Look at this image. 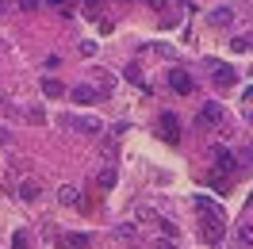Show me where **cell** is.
Returning <instances> with one entry per match:
<instances>
[{
	"label": "cell",
	"mask_w": 253,
	"mask_h": 249,
	"mask_svg": "<svg viewBox=\"0 0 253 249\" xmlns=\"http://www.w3.org/2000/svg\"><path fill=\"white\" fill-rule=\"evenodd\" d=\"M65 126H69V130H77V134H84V138H96V134H100V119H96V115H65L62 119Z\"/></svg>",
	"instance_id": "obj_1"
},
{
	"label": "cell",
	"mask_w": 253,
	"mask_h": 249,
	"mask_svg": "<svg viewBox=\"0 0 253 249\" xmlns=\"http://www.w3.org/2000/svg\"><path fill=\"white\" fill-rule=\"evenodd\" d=\"M222 119H226V111H222L219 104H204L200 115H196V126H200V130H211V126H219Z\"/></svg>",
	"instance_id": "obj_2"
},
{
	"label": "cell",
	"mask_w": 253,
	"mask_h": 249,
	"mask_svg": "<svg viewBox=\"0 0 253 249\" xmlns=\"http://www.w3.org/2000/svg\"><path fill=\"white\" fill-rule=\"evenodd\" d=\"M111 238H115V242H123V246H138V242H142L134 222H119V226H111Z\"/></svg>",
	"instance_id": "obj_3"
},
{
	"label": "cell",
	"mask_w": 253,
	"mask_h": 249,
	"mask_svg": "<svg viewBox=\"0 0 253 249\" xmlns=\"http://www.w3.org/2000/svg\"><path fill=\"white\" fill-rule=\"evenodd\" d=\"M200 238H204L207 246H219V242H222V218H204Z\"/></svg>",
	"instance_id": "obj_4"
},
{
	"label": "cell",
	"mask_w": 253,
	"mask_h": 249,
	"mask_svg": "<svg viewBox=\"0 0 253 249\" xmlns=\"http://www.w3.org/2000/svg\"><path fill=\"white\" fill-rule=\"evenodd\" d=\"M158 123H161V138H165V142H176V138H180V123H176L173 111H165Z\"/></svg>",
	"instance_id": "obj_5"
},
{
	"label": "cell",
	"mask_w": 253,
	"mask_h": 249,
	"mask_svg": "<svg viewBox=\"0 0 253 249\" xmlns=\"http://www.w3.org/2000/svg\"><path fill=\"white\" fill-rule=\"evenodd\" d=\"M69 100H77V104H96V100H100V88H92V84H73V88H69Z\"/></svg>",
	"instance_id": "obj_6"
},
{
	"label": "cell",
	"mask_w": 253,
	"mask_h": 249,
	"mask_svg": "<svg viewBox=\"0 0 253 249\" xmlns=\"http://www.w3.org/2000/svg\"><path fill=\"white\" fill-rule=\"evenodd\" d=\"M207 23H211V27H226V23H234V4H222V8H211Z\"/></svg>",
	"instance_id": "obj_7"
},
{
	"label": "cell",
	"mask_w": 253,
	"mask_h": 249,
	"mask_svg": "<svg viewBox=\"0 0 253 249\" xmlns=\"http://www.w3.org/2000/svg\"><path fill=\"white\" fill-rule=\"evenodd\" d=\"M169 88H173V92H180V96H188V92H192V77L184 73V69H173V73H169Z\"/></svg>",
	"instance_id": "obj_8"
},
{
	"label": "cell",
	"mask_w": 253,
	"mask_h": 249,
	"mask_svg": "<svg viewBox=\"0 0 253 249\" xmlns=\"http://www.w3.org/2000/svg\"><path fill=\"white\" fill-rule=\"evenodd\" d=\"M16 192H19V200H39V196H42V184H39L35 176H23Z\"/></svg>",
	"instance_id": "obj_9"
},
{
	"label": "cell",
	"mask_w": 253,
	"mask_h": 249,
	"mask_svg": "<svg viewBox=\"0 0 253 249\" xmlns=\"http://www.w3.org/2000/svg\"><path fill=\"white\" fill-rule=\"evenodd\" d=\"M211 65H215V73H211V77H215V84H219V88H230V84L238 81V73L230 69V65H219V62H211Z\"/></svg>",
	"instance_id": "obj_10"
},
{
	"label": "cell",
	"mask_w": 253,
	"mask_h": 249,
	"mask_svg": "<svg viewBox=\"0 0 253 249\" xmlns=\"http://www.w3.org/2000/svg\"><path fill=\"white\" fill-rule=\"evenodd\" d=\"M196 207H200L207 218H222V207H219L215 200H207V196H200V200H196Z\"/></svg>",
	"instance_id": "obj_11"
},
{
	"label": "cell",
	"mask_w": 253,
	"mask_h": 249,
	"mask_svg": "<svg viewBox=\"0 0 253 249\" xmlns=\"http://www.w3.org/2000/svg\"><path fill=\"white\" fill-rule=\"evenodd\" d=\"M58 200H62L65 207H77V200H81V196H77V184H62V188H58Z\"/></svg>",
	"instance_id": "obj_12"
},
{
	"label": "cell",
	"mask_w": 253,
	"mask_h": 249,
	"mask_svg": "<svg viewBox=\"0 0 253 249\" xmlns=\"http://www.w3.org/2000/svg\"><path fill=\"white\" fill-rule=\"evenodd\" d=\"M62 246L65 249H88V234H65Z\"/></svg>",
	"instance_id": "obj_13"
},
{
	"label": "cell",
	"mask_w": 253,
	"mask_h": 249,
	"mask_svg": "<svg viewBox=\"0 0 253 249\" xmlns=\"http://www.w3.org/2000/svg\"><path fill=\"white\" fill-rule=\"evenodd\" d=\"M96 184H100V188H115V169H111V165H104V169L96 172Z\"/></svg>",
	"instance_id": "obj_14"
},
{
	"label": "cell",
	"mask_w": 253,
	"mask_h": 249,
	"mask_svg": "<svg viewBox=\"0 0 253 249\" xmlns=\"http://www.w3.org/2000/svg\"><path fill=\"white\" fill-rule=\"evenodd\" d=\"M65 88H62V81H54V77H46L42 81V96H50V100H54V96H62Z\"/></svg>",
	"instance_id": "obj_15"
},
{
	"label": "cell",
	"mask_w": 253,
	"mask_h": 249,
	"mask_svg": "<svg viewBox=\"0 0 253 249\" xmlns=\"http://www.w3.org/2000/svg\"><path fill=\"white\" fill-rule=\"evenodd\" d=\"M238 242L246 249H253V222H242V226H238Z\"/></svg>",
	"instance_id": "obj_16"
},
{
	"label": "cell",
	"mask_w": 253,
	"mask_h": 249,
	"mask_svg": "<svg viewBox=\"0 0 253 249\" xmlns=\"http://www.w3.org/2000/svg\"><path fill=\"white\" fill-rule=\"evenodd\" d=\"M126 81H130V84H138L142 92H150V84H146V81H142V73H138L134 65H126Z\"/></svg>",
	"instance_id": "obj_17"
},
{
	"label": "cell",
	"mask_w": 253,
	"mask_h": 249,
	"mask_svg": "<svg viewBox=\"0 0 253 249\" xmlns=\"http://www.w3.org/2000/svg\"><path fill=\"white\" fill-rule=\"evenodd\" d=\"M96 84H100L104 92H111V88H115V77H111V73H104V69H96Z\"/></svg>",
	"instance_id": "obj_18"
},
{
	"label": "cell",
	"mask_w": 253,
	"mask_h": 249,
	"mask_svg": "<svg viewBox=\"0 0 253 249\" xmlns=\"http://www.w3.org/2000/svg\"><path fill=\"white\" fill-rule=\"evenodd\" d=\"M238 169H253V146H242V157H238Z\"/></svg>",
	"instance_id": "obj_19"
},
{
	"label": "cell",
	"mask_w": 253,
	"mask_h": 249,
	"mask_svg": "<svg viewBox=\"0 0 253 249\" xmlns=\"http://www.w3.org/2000/svg\"><path fill=\"white\" fill-rule=\"evenodd\" d=\"M12 249H31V238L23 230H16V238H12Z\"/></svg>",
	"instance_id": "obj_20"
},
{
	"label": "cell",
	"mask_w": 253,
	"mask_h": 249,
	"mask_svg": "<svg viewBox=\"0 0 253 249\" xmlns=\"http://www.w3.org/2000/svg\"><path fill=\"white\" fill-rule=\"evenodd\" d=\"M27 119H31V123H42V119H46V111H42V108H27Z\"/></svg>",
	"instance_id": "obj_21"
},
{
	"label": "cell",
	"mask_w": 253,
	"mask_h": 249,
	"mask_svg": "<svg viewBox=\"0 0 253 249\" xmlns=\"http://www.w3.org/2000/svg\"><path fill=\"white\" fill-rule=\"evenodd\" d=\"M250 46H253L250 39H230V50H238V54H242V50H250Z\"/></svg>",
	"instance_id": "obj_22"
},
{
	"label": "cell",
	"mask_w": 253,
	"mask_h": 249,
	"mask_svg": "<svg viewBox=\"0 0 253 249\" xmlns=\"http://www.w3.org/2000/svg\"><path fill=\"white\" fill-rule=\"evenodd\" d=\"M50 8H58V12H62V16H69V4H65V0H46Z\"/></svg>",
	"instance_id": "obj_23"
},
{
	"label": "cell",
	"mask_w": 253,
	"mask_h": 249,
	"mask_svg": "<svg viewBox=\"0 0 253 249\" xmlns=\"http://www.w3.org/2000/svg\"><path fill=\"white\" fill-rule=\"evenodd\" d=\"M81 54H84V58H92V54H96V42H88V39H84V42H81Z\"/></svg>",
	"instance_id": "obj_24"
},
{
	"label": "cell",
	"mask_w": 253,
	"mask_h": 249,
	"mask_svg": "<svg viewBox=\"0 0 253 249\" xmlns=\"http://www.w3.org/2000/svg\"><path fill=\"white\" fill-rule=\"evenodd\" d=\"M19 8H23V12H35V8H39V0H19Z\"/></svg>",
	"instance_id": "obj_25"
},
{
	"label": "cell",
	"mask_w": 253,
	"mask_h": 249,
	"mask_svg": "<svg viewBox=\"0 0 253 249\" xmlns=\"http://www.w3.org/2000/svg\"><path fill=\"white\" fill-rule=\"evenodd\" d=\"M146 4H150V8H158V12H161V8L169 4V0H146Z\"/></svg>",
	"instance_id": "obj_26"
},
{
	"label": "cell",
	"mask_w": 253,
	"mask_h": 249,
	"mask_svg": "<svg viewBox=\"0 0 253 249\" xmlns=\"http://www.w3.org/2000/svg\"><path fill=\"white\" fill-rule=\"evenodd\" d=\"M158 249H176V246L169 242V238H161V242H158Z\"/></svg>",
	"instance_id": "obj_27"
},
{
	"label": "cell",
	"mask_w": 253,
	"mask_h": 249,
	"mask_svg": "<svg viewBox=\"0 0 253 249\" xmlns=\"http://www.w3.org/2000/svg\"><path fill=\"white\" fill-rule=\"evenodd\" d=\"M84 4H88V8H96V4H100V0H84Z\"/></svg>",
	"instance_id": "obj_28"
},
{
	"label": "cell",
	"mask_w": 253,
	"mask_h": 249,
	"mask_svg": "<svg viewBox=\"0 0 253 249\" xmlns=\"http://www.w3.org/2000/svg\"><path fill=\"white\" fill-rule=\"evenodd\" d=\"M0 12H4V0H0Z\"/></svg>",
	"instance_id": "obj_29"
}]
</instances>
